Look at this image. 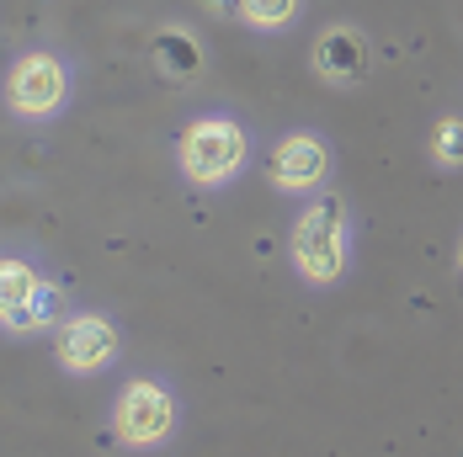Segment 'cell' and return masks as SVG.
<instances>
[{
	"label": "cell",
	"mask_w": 463,
	"mask_h": 457,
	"mask_svg": "<svg viewBox=\"0 0 463 457\" xmlns=\"http://www.w3.org/2000/svg\"><path fill=\"white\" fill-rule=\"evenodd\" d=\"M458 272H463V234H458Z\"/></svg>",
	"instance_id": "4fadbf2b"
},
{
	"label": "cell",
	"mask_w": 463,
	"mask_h": 457,
	"mask_svg": "<svg viewBox=\"0 0 463 457\" xmlns=\"http://www.w3.org/2000/svg\"><path fill=\"white\" fill-rule=\"evenodd\" d=\"M288 261H293L298 282H309V287H335L352 272V213H346V197H335V191L304 197V208L293 213V228H288Z\"/></svg>",
	"instance_id": "6da1fadb"
},
{
	"label": "cell",
	"mask_w": 463,
	"mask_h": 457,
	"mask_svg": "<svg viewBox=\"0 0 463 457\" xmlns=\"http://www.w3.org/2000/svg\"><path fill=\"white\" fill-rule=\"evenodd\" d=\"M298 11H304V0H240L234 5V16L250 33H282V27L298 22Z\"/></svg>",
	"instance_id": "8fae6325"
},
{
	"label": "cell",
	"mask_w": 463,
	"mask_h": 457,
	"mask_svg": "<svg viewBox=\"0 0 463 457\" xmlns=\"http://www.w3.org/2000/svg\"><path fill=\"white\" fill-rule=\"evenodd\" d=\"M70 101V64L48 48H27L5 75V107L16 123H48Z\"/></svg>",
	"instance_id": "3957f363"
},
{
	"label": "cell",
	"mask_w": 463,
	"mask_h": 457,
	"mask_svg": "<svg viewBox=\"0 0 463 457\" xmlns=\"http://www.w3.org/2000/svg\"><path fill=\"white\" fill-rule=\"evenodd\" d=\"M118 351H123L118 324L107 320V314H91V309L59 320V330H53V357H59V367L70 378H96L101 367L118 362Z\"/></svg>",
	"instance_id": "5b68a950"
},
{
	"label": "cell",
	"mask_w": 463,
	"mask_h": 457,
	"mask_svg": "<svg viewBox=\"0 0 463 457\" xmlns=\"http://www.w3.org/2000/svg\"><path fill=\"white\" fill-rule=\"evenodd\" d=\"M368 70H373V53H368V38L357 27L335 22V27H325L320 38H315V75H320L325 86L357 91L368 80Z\"/></svg>",
	"instance_id": "52a82bcc"
},
{
	"label": "cell",
	"mask_w": 463,
	"mask_h": 457,
	"mask_svg": "<svg viewBox=\"0 0 463 457\" xmlns=\"http://www.w3.org/2000/svg\"><path fill=\"white\" fill-rule=\"evenodd\" d=\"M330 176V144L320 134H282L267 154V182L278 191H293V197H315Z\"/></svg>",
	"instance_id": "8992f818"
},
{
	"label": "cell",
	"mask_w": 463,
	"mask_h": 457,
	"mask_svg": "<svg viewBox=\"0 0 463 457\" xmlns=\"http://www.w3.org/2000/svg\"><path fill=\"white\" fill-rule=\"evenodd\" d=\"M48 276L33 266V261H22V256H5L0 261V314H11V309H22L38 287H43Z\"/></svg>",
	"instance_id": "30bf717a"
},
{
	"label": "cell",
	"mask_w": 463,
	"mask_h": 457,
	"mask_svg": "<svg viewBox=\"0 0 463 457\" xmlns=\"http://www.w3.org/2000/svg\"><path fill=\"white\" fill-rule=\"evenodd\" d=\"M0 320H5V335H38L48 324H59V287L43 282L22 309H11V314H0Z\"/></svg>",
	"instance_id": "9c48e42d"
},
{
	"label": "cell",
	"mask_w": 463,
	"mask_h": 457,
	"mask_svg": "<svg viewBox=\"0 0 463 457\" xmlns=\"http://www.w3.org/2000/svg\"><path fill=\"white\" fill-rule=\"evenodd\" d=\"M149 70L160 75V80H197L203 75V43L186 33V27H160L155 38H149Z\"/></svg>",
	"instance_id": "ba28073f"
},
{
	"label": "cell",
	"mask_w": 463,
	"mask_h": 457,
	"mask_svg": "<svg viewBox=\"0 0 463 457\" xmlns=\"http://www.w3.org/2000/svg\"><path fill=\"white\" fill-rule=\"evenodd\" d=\"M176 165L192 186L203 191H219L230 186L245 165H250V134L245 123L230 112H213V117H192L176 138Z\"/></svg>",
	"instance_id": "7a4b0ae2"
},
{
	"label": "cell",
	"mask_w": 463,
	"mask_h": 457,
	"mask_svg": "<svg viewBox=\"0 0 463 457\" xmlns=\"http://www.w3.org/2000/svg\"><path fill=\"white\" fill-rule=\"evenodd\" d=\"M112 425L128 447H165L176 436V394L155 378H128L118 388Z\"/></svg>",
	"instance_id": "277c9868"
},
{
	"label": "cell",
	"mask_w": 463,
	"mask_h": 457,
	"mask_svg": "<svg viewBox=\"0 0 463 457\" xmlns=\"http://www.w3.org/2000/svg\"><path fill=\"white\" fill-rule=\"evenodd\" d=\"M426 154H431V165H442V171H463V112H442V117L431 123Z\"/></svg>",
	"instance_id": "7c38bea8"
}]
</instances>
